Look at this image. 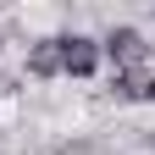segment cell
I'll return each mask as SVG.
<instances>
[{"label":"cell","instance_id":"6da1fadb","mask_svg":"<svg viewBox=\"0 0 155 155\" xmlns=\"http://www.w3.org/2000/svg\"><path fill=\"white\" fill-rule=\"evenodd\" d=\"M105 50H111V61H116V72H127V67H139L144 55H150V39H144L139 28H111V39H105Z\"/></svg>","mask_w":155,"mask_h":155},{"label":"cell","instance_id":"8992f818","mask_svg":"<svg viewBox=\"0 0 155 155\" xmlns=\"http://www.w3.org/2000/svg\"><path fill=\"white\" fill-rule=\"evenodd\" d=\"M150 150H155V133H150Z\"/></svg>","mask_w":155,"mask_h":155},{"label":"cell","instance_id":"5b68a950","mask_svg":"<svg viewBox=\"0 0 155 155\" xmlns=\"http://www.w3.org/2000/svg\"><path fill=\"white\" fill-rule=\"evenodd\" d=\"M6 89H11V78H6V72H0V94H6Z\"/></svg>","mask_w":155,"mask_h":155},{"label":"cell","instance_id":"277c9868","mask_svg":"<svg viewBox=\"0 0 155 155\" xmlns=\"http://www.w3.org/2000/svg\"><path fill=\"white\" fill-rule=\"evenodd\" d=\"M28 72L33 78H55L61 72V39H39V45L28 50Z\"/></svg>","mask_w":155,"mask_h":155},{"label":"cell","instance_id":"7a4b0ae2","mask_svg":"<svg viewBox=\"0 0 155 155\" xmlns=\"http://www.w3.org/2000/svg\"><path fill=\"white\" fill-rule=\"evenodd\" d=\"M94 67H100V50H94V39H83V33L61 39V72H72V78H89Z\"/></svg>","mask_w":155,"mask_h":155},{"label":"cell","instance_id":"3957f363","mask_svg":"<svg viewBox=\"0 0 155 155\" xmlns=\"http://www.w3.org/2000/svg\"><path fill=\"white\" fill-rule=\"evenodd\" d=\"M116 100H155V78H150L144 67L116 72Z\"/></svg>","mask_w":155,"mask_h":155}]
</instances>
